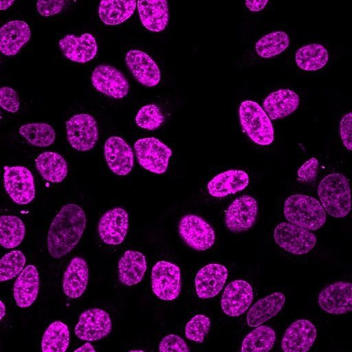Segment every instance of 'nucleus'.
Masks as SVG:
<instances>
[{"label":"nucleus","instance_id":"nucleus-1","mask_svg":"<svg viewBox=\"0 0 352 352\" xmlns=\"http://www.w3.org/2000/svg\"><path fill=\"white\" fill-rule=\"evenodd\" d=\"M87 219L82 208L75 204L63 206L50 226L47 244L50 256L60 258L78 243L86 227Z\"/></svg>","mask_w":352,"mask_h":352},{"label":"nucleus","instance_id":"nucleus-2","mask_svg":"<svg viewBox=\"0 0 352 352\" xmlns=\"http://www.w3.org/2000/svg\"><path fill=\"white\" fill-rule=\"evenodd\" d=\"M318 195L324 210L336 218L346 217L351 208L348 179L340 173H331L320 182Z\"/></svg>","mask_w":352,"mask_h":352},{"label":"nucleus","instance_id":"nucleus-3","mask_svg":"<svg viewBox=\"0 0 352 352\" xmlns=\"http://www.w3.org/2000/svg\"><path fill=\"white\" fill-rule=\"evenodd\" d=\"M283 212L289 223L309 231L320 228L327 219L320 202L302 194L289 196L285 201Z\"/></svg>","mask_w":352,"mask_h":352},{"label":"nucleus","instance_id":"nucleus-4","mask_svg":"<svg viewBox=\"0 0 352 352\" xmlns=\"http://www.w3.org/2000/svg\"><path fill=\"white\" fill-rule=\"evenodd\" d=\"M239 115L243 131L254 143L263 146L272 143V124L258 103L251 100L242 102L239 107Z\"/></svg>","mask_w":352,"mask_h":352},{"label":"nucleus","instance_id":"nucleus-5","mask_svg":"<svg viewBox=\"0 0 352 352\" xmlns=\"http://www.w3.org/2000/svg\"><path fill=\"white\" fill-rule=\"evenodd\" d=\"M134 151L138 163L144 169L156 174L167 170L172 151L160 140L153 137L139 139L134 144Z\"/></svg>","mask_w":352,"mask_h":352},{"label":"nucleus","instance_id":"nucleus-6","mask_svg":"<svg viewBox=\"0 0 352 352\" xmlns=\"http://www.w3.org/2000/svg\"><path fill=\"white\" fill-rule=\"evenodd\" d=\"M180 237L190 248L204 251L211 248L215 241V232L210 224L201 217L188 214L179 220Z\"/></svg>","mask_w":352,"mask_h":352},{"label":"nucleus","instance_id":"nucleus-7","mask_svg":"<svg viewBox=\"0 0 352 352\" xmlns=\"http://www.w3.org/2000/svg\"><path fill=\"white\" fill-rule=\"evenodd\" d=\"M274 239L282 249L298 255L308 253L316 243L313 232L289 222H282L276 226Z\"/></svg>","mask_w":352,"mask_h":352},{"label":"nucleus","instance_id":"nucleus-8","mask_svg":"<svg viewBox=\"0 0 352 352\" xmlns=\"http://www.w3.org/2000/svg\"><path fill=\"white\" fill-rule=\"evenodd\" d=\"M4 188L14 202L19 205L30 203L35 197V185L32 173L22 166L3 167Z\"/></svg>","mask_w":352,"mask_h":352},{"label":"nucleus","instance_id":"nucleus-9","mask_svg":"<svg viewBox=\"0 0 352 352\" xmlns=\"http://www.w3.org/2000/svg\"><path fill=\"white\" fill-rule=\"evenodd\" d=\"M66 131L69 144L77 151L91 150L98 140L97 122L90 114L73 116L66 122Z\"/></svg>","mask_w":352,"mask_h":352},{"label":"nucleus","instance_id":"nucleus-10","mask_svg":"<svg viewBox=\"0 0 352 352\" xmlns=\"http://www.w3.org/2000/svg\"><path fill=\"white\" fill-rule=\"evenodd\" d=\"M151 287L155 295L164 300L177 298L181 292V273L178 266L161 261L151 271Z\"/></svg>","mask_w":352,"mask_h":352},{"label":"nucleus","instance_id":"nucleus-11","mask_svg":"<svg viewBox=\"0 0 352 352\" xmlns=\"http://www.w3.org/2000/svg\"><path fill=\"white\" fill-rule=\"evenodd\" d=\"M257 214V201L250 195H241L228 206L225 214L226 226L232 232L246 231L253 226Z\"/></svg>","mask_w":352,"mask_h":352},{"label":"nucleus","instance_id":"nucleus-12","mask_svg":"<svg viewBox=\"0 0 352 352\" xmlns=\"http://www.w3.org/2000/svg\"><path fill=\"white\" fill-rule=\"evenodd\" d=\"M91 83L99 92L116 99L124 98L129 85L124 75L109 65H99L91 74Z\"/></svg>","mask_w":352,"mask_h":352},{"label":"nucleus","instance_id":"nucleus-13","mask_svg":"<svg viewBox=\"0 0 352 352\" xmlns=\"http://www.w3.org/2000/svg\"><path fill=\"white\" fill-rule=\"evenodd\" d=\"M112 329L110 316L99 308L83 311L74 329L76 336L82 340L96 341L106 337Z\"/></svg>","mask_w":352,"mask_h":352},{"label":"nucleus","instance_id":"nucleus-14","mask_svg":"<svg viewBox=\"0 0 352 352\" xmlns=\"http://www.w3.org/2000/svg\"><path fill=\"white\" fill-rule=\"evenodd\" d=\"M319 307L327 313L335 315L346 314L352 310V285L347 281H336L318 294Z\"/></svg>","mask_w":352,"mask_h":352},{"label":"nucleus","instance_id":"nucleus-15","mask_svg":"<svg viewBox=\"0 0 352 352\" xmlns=\"http://www.w3.org/2000/svg\"><path fill=\"white\" fill-rule=\"evenodd\" d=\"M253 298V289L250 283L241 279L234 280L226 287L221 299V307L227 316H239L250 307Z\"/></svg>","mask_w":352,"mask_h":352},{"label":"nucleus","instance_id":"nucleus-16","mask_svg":"<svg viewBox=\"0 0 352 352\" xmlns=\"http://www.w3.org/2000/svg\"><path fill=\"white\" fill-rule=\"evenodd\" d=\"M129 229V214L122 208L107 211L100 217L98 232L106 244L116 245L123 242Z\"/></svg>","mask_w":352,"mask_h":352},{"label":"nucleus","instance_id":"nucleus-17","mask_svg":"<svg viewBox=\"0 0 352 352\" xmlns=\"http://www.w3.org/2000/svg\"><path fill=\"white\" fill-rule=\"evenodd\" d=\"M314 324L307 319L292 322L286 329L281 341L284 352H306L310 350L316 338Z\"/></svg>","mask_w":352,"mask_h":352},{"label":"nucleus","instance_id":"nucleus-18","mask_svg":"<svg viewBox=\"0 0 352 352\" xmlns=\"http://www.w3.org/2000/svg\"><path fill=\"white\" fill-rule=\"evenodd\" d=\"M104 155L110 170L124 176L129 174L134 165V154L126 142L120 137L108 138L104 146Z\"/></svg>","mask_w":352,"mask_h":352},{"label":"nucleus","instance_id":"nucleus-19","mask_svg":"<svg viewBox=\"0 0 352 352\" xmlns=\"http://www.w3.org/2000/svg\"><path fill=\"white\" fill-rule=\"evenodd\" d=\"M125 61L133 77L142 85L153 87L160 82V68L154 60L144 52L131 50L126 54Z\"/></svg>","mask_w":352,"mask_h":352},{"label":"nucleus","instance_id":"nucleus-20","mask_svg":"<svg viewBox=\"0 0 352 352\" xmlns=\"http://www.w3.org/2000/svg\"><path fill=\"white\" fill-rule=\"evenodd\" d=\"M228 278L227 268L219 263H210L197 274L195 285L197 295L202 299L217 296L223 289Z\"/></svg>","mask_w":352,"mask_h":352},{"label":"nucleus","instance_id":"nucleus-21","mask_svg":"<svg viewBox=\"0 0 352 352\" xmlns=\"http://www.w3.org/2000/svg\"><path fill=\"white\" fill-rule=\"evenodd\" d=\"M58 45L67 58L80 63L92 60L98 50L96 41L89 33L80 36L67 34L59 41Z\"/></svg>","mask_w":352,"mask_h":352},{"label":"nucleus","instance_id":"nucleus-22","mask_svg":"<svg viewBox=\"0 0 352 352\" xmlns=\"http://www.w3.org/2000/svg\"><path fill=\"white\" fill-rule=\"evenodd\" d=\"M249 184V176L242 170L231 169L214 176L208 184L209 194L221 198L244 190Z\"/></svg>","mask_w":352,"mask_h":352},{"label":"nucleus","instance_id":"nucleus-23","mask_svg":"<svg viewBox=\"0 0 352 352\" xmlns=\"http://www.w3.org/2000/svg\"><path fill=\"white\" fill-rule=\"evenodd\" d=\"M31 36L28 23L21 20L9 21L0 29V50L5 56H14Z\"/></svg>","mask_w":352,"mask_h":352},{"label":"nucleus","instance_id":"nucleus-24","mask_svg":"<svg viewBox=\"0 0 352 352\" xmlns=\"http://www.w3.org/2000/svg\"><path fill=\"white\" fill-rule=\"evenodd\" d=\"M89 279V268L86 261L75 256L69 261L63 274V289L71 298H77L86 289Z\"/></svg>","mask_w":352,"mask_h":352},{"label":"nucleus","instance_id":"nucleus-25","mask_svg":"<svg viewBox=\"0 0 352 352\" xmlns=\"http://www.w3.org/2000/svg\"><path fill=\"white\" fill-rule=\"evenodd\" d=\"M39 290V276L36 267L27 265L19 274L13 285V295L16 305L21 308L30 306Z\"/></svg>","mask_w":352,"mask_h":352},{"label":"nucleus","instance_id":"nucleus-26","mask_svg":"<svg viewBox=\"0 0 352 352\" xmlns=\"http://www.w3.org/2000/svg\"><path fill=\"white\" fill-rule=\"evenodd\" d=\"M137 7L141 23L147 30L160 32L166 28L169 19L166 0L138 1Z\"/></svg>","mask_w":352,"mask_h":352},{"label":"nucleus","instance_id":"nucleus-27","mask_svg":"<svg viewBox=\"0 0 352 352\" xmlns=\"http://www.w3.org/2000/svg\"><path fill=\"white\" fill-rule=\"evenodd\" d=\"M298 95L287 89H281L270 94L263 101L264 111L272 120H278L290 115L298 107Z\"/></svg>","mask_w":352,"mask_h":352},{"label":"nucleus","instance_id":"nucleus-28","mask_svg":"<svg viewBox=\"0 0 352 352\" xmlns=\"http://www.w3.org/2000/svg\"><path fill=\"white\" fill-rule=\"evenodd\" d=\"M285 302L283 293L276 292L257 300L246 316L248 325L256 327L275 316Z\"/></svg>","mask_w":352,"mask_h":352},{"label":"nucleus","instance_id":"nucleus-29","mask_svg":"<svg viewBox=\"0 0 352 352\" xmlns=\"http://www.w3.org/2000/svg\"><path fill=\"white\" fill-rule=\"evenodd\" d=\"M118 278L123 285L132 286L140 283L146 270L145 256L135 250L126 251L119 259Z\"/></svg>","mask_w":352,"mask_h":352},{"label":"nucleus","instance_id":"nucleus-30","mask_svg":"<svg viewBox=\"0 0 352 352\" xmlns=\"http://www.w3.org/2000/svg\"><path fill=\"white\" fill-rule=\"evenodd\" d=\"M36 168L41 176L52 183L61 182L67 176L68 166L60 154L46 151L40 154L35 160Z\"/></svg>","mask_w":352,"mask_h":352},{"label":"nucleus","instance_id":"nucleus-31","mask_svg":"<svg viewBox=\"0 0 352 352\" xmlns=\"http://www.w3.org/2000/svg\"><path fill=\"white\" fill-rule=\"evenodd\" d=\"M137 6V1L104 0L98 7V14L106 25H115L124 22L131 17Z\"/></svg>","mask_w":352,"mask_h":352},{"label":"nucleus","instance_id":"nucleus-32","mask_svg":"<svg viewBox=\"0 0 352 352\" xmlns=\"http://www.w3.org/2000/svg\"><path fill=\"white\" fill-rule=\"evenodd\" d=\"M276 332L270 327L259 325L250 331L243 340L242 352H267L276 342Z\"/></svg>","mask_w":352,"mask_h":352},{"label":"nucleus","instance_id":"nucleus-33","mask_svg":"<svg viewBox=\"0 0 352 352\" xmlns=\"http://www.w3.org/2000/svg\"><path fill=\"white\" fill-rule=\"evenodd\" d=\"M296 63L302 69L315 71L323 67L329 59L326 48L318 43L299 48L295 55Z\"/></svg>","mask_w":352,"mask_h":352},{"label":"nucleus","instance_id":"nucleus-34","mask_svg":"<svg viewBox=\"0 0 352 352\" xmlns=\"http://www.w3.org/2000/svg\"><path fill=\"white\" fill-rule=\"evenodd\" d=\"M69 331L60 321L52 322L46 329L42 338L43 352H65L69 346Z\"/></svg>","mask_w":352,"mask_h":352},{"label":"nucleus","instance_id":"nucleus-35","mask_svg":"<svg viewBox=\"0 0 352 352\" xmlns=\"http://www.w3.org/2000/svg\"><path fill=\"white\" fill-rule=\"evenodd\" d=\"M25 234L24 223L14 215H1L0 217V242L8 249L18 246Z\"/></svg>","mask_w":352,"mask_h":352},{"label":"nucleus","instance_id":"nucleus-36","mask_svg":"<svg viewBox=\"0 0 352 352\" xmlns=\"http://www.w3.org/2000/svg\"><path fill=\"white\" fill-rule=\"evenodd\" d=\"M19 131L29 144L38 147L49 146L54 143L56 137L53 127L44 122L23 124Z\"/></svg>","mask_w":352,"mask_h":352},{"label":"nucleus","instance_id":"nucleus-37","mask_svg":"<svg viewBox=\"0 0 352 352\" xmlns=\"http://www.w3.org/2000/svg\"><path fill=\"white\" fill-rule=\"evenodd\" d=\"M289 44L288 35L283 31L271 32L256 43V51L263 58H270L280 54Z\"/></svg>","mask_w":352,"mask_h":352},{"label":"nucleus","instance_id":"nucleus-38","mask_svg":"<svg viewBox=\"0 0 352 352\" xmlns=\"http://www.w3.org/2000/svg\"><path fill=\"white\" fill-rule=\"evenodd\" d=\"M25 256L19 250H13L6 254L0 261V281L12 279L23 270Z\"/></svg>","mask_w":352,"mask_h":352},{"label":"nucleus","instance_id":"nucleus-39","mask_svg":"<svg viewBox=\"0 0 352 352\" xmlns=\"http://www.w3.org/2000/svg\"><path fill=\"white\" fill-rule=\"evenodd\" d=\"M164 116L160 109L155 104L142 107L135 116V122L140 128L153 131L164 122Z\"/></svg>","mask_w":352,"mask_h":352},{"label":"nucleus","instance_id":"nucleus-40","mask_svg":"<svg viewBox=\"0 0 352 352\" xmlns=\"http://www.w3.org/2000/svg\"><path fill=\"white\" fill-rule=\"evenodd\" d=\"M210 325L211 322L208 316L204 314H197L187 322L185 327V336L190 340L201 343L208 335Z\"/></svg>","mask_w":352,"mask_h":352},{"label":"nucleus","instance_id":"nucleus-41","mask_svg":"<svg viewBox=\"0 0 352 352\" xmlns=\"http://www.w3.org/2000/svg\"><path fill=\"white\" fill-rule=\"evenodd\" d=\"M160 352H188L190 349L183 338L175 334H170L162 338L159 344Z\"/></svg>","mask_w":352,"mask_h":352},{"label":"nucleus","instance_id":"nucleus-42","mask_svg":"<svg viewBox=\"0 0 352 352\" xmlns=\"http://www.w3.org/2000/svg\"><path fill=\"white\" fill-rule=\"evenodd\" d=\"M19 98L16 91L10 87L0 89V105L6 111L14 113L19 107Z\"/></svg>","mask_w":352,"mask_h":352},{"label":"nucleus","instance_id":"nucleus-43","mask_svg":"<svg viewBox=\"0 0 352 352\" xmlns=\"http://www.w3.org/2000/svg\"><path fill=\"white\" fill-rule=\"evenodd\" d=\"M65 3L64 0H40L36 2V8L41 15L50 16L60 12Z\"/></svg>","mask_w":352,"mask_h":352},{"label":"nucleus","instance_id":"nucleus-44","mask_svg":"<svg viewBox=\"0 0 352 352\" xmlns=\"http://www.w3.org/2000/svg\"><path fill=\"white\" fill-rule=\"evenodd\" d=\"M319 162L316 157L306 161L298 169V177L300 180L313 182L316 179Z\"/></svg>","mask_w":352,"mask_h":352},{"label":"nucleus","instance_id":"nucleus-45","mask_svg":"<svg viewBox=\"0 0 352 352\" xmlns=\"http://www.w3.org/2000/svg\"><path fill=\"white\" fill-rule=\"evenodd\" d=\"M340 135L344 146L352 150V113L344 115L340 123Z\"/></svg>","mask_w":352,"mask_h":352},{"label":"nucleus","instance_id":"nucleus-46","mask_svg":"<svg viewBox=\"0 0 352 352\" xmlns=\"http://www.w3.org/2000/svg\"><path fill=\"white\" fill-rule=\"evenodd\" d=\"M268 2L267 0L263 1H246L245 6L251 11L257 12L265 8L266 3Z\"/></svg>","mask_w":352,"mask_h":352},{"label":"nucleus","instance_id":"nucleus-47","mask_svg":"<svg viewBox=\"0 0 352 352\" xmlns=\"http://www.w3.org/2000/svg\"><path fill=\"white\" fill-rule=\"evenodd\" d=\"M74 351L75 352H77V351H81V352H84V351L85 352H88V351L95 352L96 350L94 348V346L89 342H87L82 346H81L79 349H76Z\"/></svg>","mask_w":352,"mask_h":352},{"label":"nucleus","instance_id":"nucleus-48","mask_svg":"<svg viewBox=\"0 0 352 352\" xmlns=\"http://www.w3.org/2000/svg\"><path fill=\"white\" fill-rule=\"evenodd\" d=\"M14 3V1H0V10H4L8 9Z\"/></svg>","mask_w":352,"mask_h":352},{"label":"nucleus","instance_id":"nucleus-49","mask_svg":"<svg viewBox=\"0 0 352 352\" xmlns=\"http://www.w3.org/2000/svg\"><path fill=\"white\" fill-rule=\"evenodd\" d=\"M1 302V308H0V313H1V319L3 318L4 315L6 314V307L2 301Z\"/></svg>","mask_w":352,"mask_h":352}]
</instances>
